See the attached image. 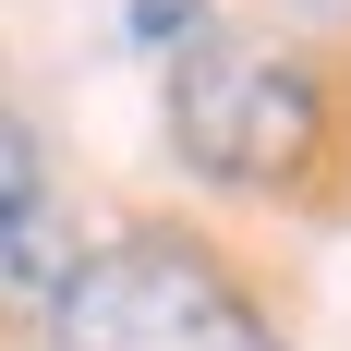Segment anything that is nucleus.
Listing matches in <instances>:
<instances>
[{
  "mask_svg": "<svg viewBox=\"0 0 351 351\" xmlns=\"http://www.w3.org/2000/svg\"><path fill=\"white\" fill-rule=\"evenodd\" d=\"M49 351H279V327L254 315V291L182 230H134V243L85 254L49 303Z\"/></svg>",
  "mask_w": 351,
  "mask_h": 351,
  "instance_id": "f257e3e1",
  "label": "nucleus"
},
{
  "mask_svg": "<svg viewBox=\"0 0 351 351\" xmlns=\"http://www.w3.org/2000/svg\"><path fill=\"white\" fill-rule=\"evenodd\" d=\"M315 134H327V85L291 61V49L206 36V49L170 61V145H182L206 182L267 194V182H291L303 158H315Z\"/></svg>",
  "mask_w": 351,
  "mask_h": 351,
  "instance_id": "f03ea898",
  "label": "nucleus"
},
{
  "mask_svg": "<svg viewBox=\"0 0 351 351\" xmlns=\"http://www.w3.org/2000/svg\"><path fill=\"white\" fill-rule=\"evenodd\" d=\"M73 267H85V254H73V218H61V194H49V158H36V134L0 109V291H49V303H61Z\"/></svg>",
  "mask_w": 351,
  "mask_h": 351,
  "instance_id": "7ed1b4c3",
  "label": "nucleus"
},
{
  "mask_svg": "<svg viewBox=\"0 0 351 351\" xmlns=\"http://www.w3.org/2000/svg\"><path fill=\"white\" fill-rule=\"evenodd\" d=\"M291 12H303V25H351V0H291Z\"/></svg>",
  "mask_w": 351,
  "mask_h": 351,
  "instance_id": "20e7f679",
  "label": "nucleus"
}]
</instances>
